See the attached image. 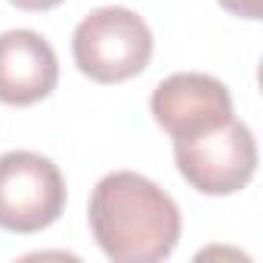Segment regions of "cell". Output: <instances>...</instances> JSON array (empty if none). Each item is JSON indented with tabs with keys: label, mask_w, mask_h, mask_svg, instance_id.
<instances>
[{
	"label": "cell",
	"mask_w": 263,
	"mask_h": 263,
	"mask_svg": "<svg viewBox=\"0 0 263 263\" xmlns=\"http://www.w3.org/2000/svg\"><path fill=\"white\" fill-rule=\"evenodd\" d=\"M90 229L115 263H158L180 241V208L149 177L115 171L90 195Z\"/></svg>",
	"instance_id": "obj_1"
},
{
	"label": "cell",
	"mask_w": 263,
	"mask_h": 263,
	"mask_svg": "<svg viewBox=\"0 0 263 263\" xmlns=\"http://www.w3.org/2000/svg\"><path fill=\"white\" fill-rule=\"evenodd\" d=\"M74 65L96 84H121L137 78L152 59V31L127 7L93 10L71 37Z\"/></svg>",
	"instance_id": "obj_2"
},
{
	"label": "cell",
	"mask_w": 263,
	"mask_h": 263,
	"mask_svg": "<svg viewBox=\"0 0 263 263\" xmlns=\"http://www.w3.org/2000/svg\"><path fill=\"white\" fill-rule=\"evenodd\" d=\"M174 158L183 180L201 195H232L257 171V143L248 124L229 118L208 134L174 140Z\"/></svg>",
	"instance_id": "obj_3"
},
{
	"label": "cell",
	"mask_w": 263,
	"mask_h": 263,
	"mask_svg": "<svg viewBox=\"0 0 263 263\" xmlns=\"http://www.w3.org/2000/svg\"><path fill=\"white\" fill-rule=\"evenodd\" d=\"M65 211V177L37 152L0 155V229L31 235Z\"/></svg>",
	"instance_id": "obj_4"
},
{
	"label": "cell",
	"mask_w": 263,
	"mask_h": 263,
	"mask_svg": "<svg viewBox=\"0 0 263 263\" xmlns=\"http://www.w3.org/2000/svg\"><path fill=\"white\" fill-rule=\"evenodd\" d=\"M152 118L174 140H189L232 118V96L223 81L198 71L164 78L152 93Z\"/></svg>",
	"instance_id": "obj_5"
},
{
	"label": "cell",
	"mask_w": 263,
	"mask_h": 263,
	"mask_svg": "<svg viewBox=\"0 0 263 263\" xmlns=\"http://www.w3.org/2000/svg\"><path fill=\"white\" fill-rule=\"evenodd\" d=\"M59 62L53 47L28 28L0 34V102L34 105L56 90Z\"/></svg>",
	"instance_id": "obj_6"
},
{
	"label": "cell",
	"mask_w": 263,
	"mask_h": 263,
	"mask_svg": "<svg viewBox=\"0 0 263 263\" xmlns=\"http://www.w3.org/2000/svg\"><path fill=\"white\" fill-rule=\"evenodd\" d=\"M217 4L241 19H260V13H263V0H217Z\"/></svg>",
	"instance_id": "obj_7"
},
{
	"label": "cell",
	"mask_w": 263,
	"mask_h": 263,
	"mask_svg": "<svg viewBox=\"0 0 263 263\" xmlns=\"http://www.w3.org/2000/svg\"><path fill=\"white\" fill-rule=\"evenodd\" d=\"M13 7H19V10H28V13H44V10H53V7H59L62 0H10Z\"/></svg>",
	"instance_id": "obj_8"
}]
</instances>
